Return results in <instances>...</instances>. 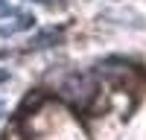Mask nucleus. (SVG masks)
Returning <instances> with one entry per match:
<instances>
[{"instance_id": "20e7f679", "label": "nucleus", "mask_w": 146, "mask_h": 140, "mask_svg": "<svg viewBox=\"0 0 146 140\" xmlns=\"http://www.w3.org/2000/svg\"><path fill=\"white\" fill-rule=\"evenodd\" d=\"M32 26V15H18L15 23H9V26H0V35H15L21 29H29Z\"/></svg>"}, {"instance_id": "39448f33", "label": "nucleus", "mask_w": 146, "mask_h": 140, "mask_svg": "<svg viewBox=\"0 0 146 140\" xmlns=\"http://www.w3.org/2000/svg\"><path fill=\"white\" fill-rule=\"evenodd\" d=\"M6 15H12V6L6 3V0H0V18H6Z\"/></svg>"}, {"instance_id": "f257e3e1", "label": "nucleus", "mask_w": 146, "mask_h": 140, "mask_svg": "<svg viewBox=\"0 0 146 140\" xmlns=\"http://www.w3.org/2000/svg\"><path fill=\"white\" fill-rule=\"evenodd\" d=\"M62 96H67L76 108H85V105L91 102V96H94V82H91V76H85V73L70 76L64 85H62Z\"/></svg>"}, {"instance_id": "423d86ee", "label": "nucleus", "mask_w": 146, "mask_h": 140, "mask_svg": "<svg viewBox=\"0 0 146 140\" xmlns=\"http://www.w3.org/2000/svg\"><path fill=\"white\" fill-rule=\"evenodd\" d=\"M35 3H53V0H35Z\"/></svg>"}, {"instance_id": "7ed1b4c3", "label": "nucleus", "mask_w": 146, "mask_h": 140, "mask_svg": "<svg viewBox=\"0 0 146 140\" xmlns=\"http://www.w3.org/2000/svg\"><path fill=\"white\" fill-rule=\"evenodd\" d=\"M56 41H62V32H58V29H47L41 35H35V38L29 41V47H32V50H41V47H53Z\"/></svg>"}, {"instance_id": "f03ea898", "label": "nucleus", "mask_w": 146, "mask_h": 140, "mask_svg": "<svg viewBox=\"0 0 146 140\" xmlns=\"http://www.w3.org/2000/svg\"><path fill=\"white\" fill-rule=\"evenodd\" d=\"M102 73L111 79V82H117V85H123V79H126V85H129V79H135V67H129L123 61H105L102 64Z\"/></svg>"}]
</instances>
